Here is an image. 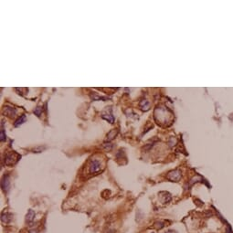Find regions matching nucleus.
<instances>
[{
    "instance_id": "nucleus-13",
    "label": "nucleus",
    "mask_w": 233,
    "mask_h": 233,
    "mask_svg": "<svg viewBox=\"0 0 233 233\" xmlns=\"http://www.w3.org/2000/svg\"><path fill=\"white\" fill-rule=\"evenodd\" d=\"M0 136H1V137H0L1 141H4L5 140V135H4V130L3 129L1 130V134H0Z\"/></svg>"
},
{
    "instance_id": "nucleus-15",
    "label": "nucleus",
    "mask_w": 233,
    "mask_h": 233,
    "mask_svg": "<svg viewBox=\"0 0 233 233\" xmlns=\"http://www.w3.org/2000/svg\"><path fill=\"white\" fill-rule=\"evenodd\" d=\"M166 233H175V231H172V230H170V231H168V232H166Z\"/></svg>"
},
{
    "instance_id": "nucleus-12",
    "label": "nucleus",
    "mask_w": 233,
    "mask_h": 233,
    "mask_svg": "<svg viewBox=\"0 0 233 233\" xmlns=\"http://www.w3.org/2000/svg\"><path fill=\"white\" fill-rule=\"evenodd\" d=\"M34 112L36 113V114H37V116H40V115L41 114V112H42V108H41V107H40V106H39V107H37L36 110L34 111Z\"/></svg>"
},
{
    "instance_id": "nucleus-7",
    "label": "nucleus",
    "mask_w": 233,
    "mask_h": 233,
    "mask_svg": "<svg viewBox=\"0 0 233 233\" xmlns=\"http://www.w3.org/2000/svg\"><path fill=\"white\" fill-rule=\"evenodd\" d=\"M5 113L7 115H9V116H14L15 113H16V110L14 108H12V107H6Z\"/></svg>"
},
{
    "instance_id": "nucleus-14",
    "label": "nucleus",
    "mask_w": 233,
    "mask_h": 233,
    "mask_svg": "<svg viewBox=\"0 0 233 233\" xmlns=\"http://www.w3.org/2000/svg\"><path fill=\"white\" fill-rule=\"evenodd\" d=\"M29 233H37V230H30Z\"/></svg>"
},
{
    "instance_id": "nucleus-4",
    "label": "nucleus",
    "mask_w": 233,
    "mask_h": 233,
    "mask_svg": "<svg viewBox=\"0 0 233 233\" xmlns=\"http://www.w3.org/2000/svg\"><path fill=\"white\" fill-rule=\"evenodd\" d=\"M181 178V174H180V171L178 170H175V171H172L170 172L168 175H167V178L171 181H178Z\"/></svg>"
},
{
    "instance_id": "nucleus-11",
    "label": "nucleus",
    "mask_w": 233,
    "mask_h": 233,
    "mask_svg": "<svg viewBox=\"0 0 233 233\" xmlns=\"http://www.w3.org/2000/svg\"><path fill=\"white\" fill-rule=\"evenodd\" d=\"M154 227H155V229H157V230H161L162 228H164V227H165V223H164L163 221H157V222H155L154 224Z\"/></svg>"
},
{
    "instance_id": "nucleus-1",
    "label": "nucleus",
    "mask_w": 233,
    "mask_h": 233,
    "mask_svg": "<svg viewBox=\"0 0 233 233\" xmlns=\"http://www.w3.org/2000/svg\"><path fill=\"white\" fill-rule=\"evenodd\" d=\"M19 155H17V153L15 152H12V153H8L6 155V157H5V162H6V165L7 166H12V165H15V164L17 162V160L19 159Z\"/></svg>"
},
{
    "instance_id": "nucleus-6",
    "label": "nucleus",
    "mask_w": 233,
    "mask_h": 233,
    "mask_svg": "<svg viewBox=\"0 0 233 233\" xmlns=\"http://www.w3.org/2000/svg\"><path fill=\"white\" fill-rule=\"evenodd\" d=\"M11 214L9 213H3L2 214V216H1V220H2V222L3 223H6V224H8L11 221Z\"/></svg>"
},
{
    "instance_id": "nucleus-8",
    "label": "nucleus",
    "mask_w": 233,
    "mask_h": 233,
    "mask_svg": "<svg viewBox=\"0 0 233 233\" xmlns=\"http://www.w3.org/2000/svg\"><path fill=\"white\" fill-rule=\"evenodd\" d=\"M26 122V116L25 115H22V116H20L19 118L17 119V120L15 122V123H14V125L16 127H17V126H19V125H21L23 123H25Z\"/></svg>"
},
{
    "instance_id": "nucleus-3",
    "label": "nucleus",
    "mask_w": 233,
    "mask_h": 233,
    "mask_svg": "<svg viewBox=\"0 0 233 233\" xmlns=\"http://www.w3.org/2000/svg\"><path fill=\"white\" fill-rule=\"evenodd\" d=\"M1 187H2V189L4 190L5 193H8V191L9 190V187H10V181H9V177L7 175H4V178L2 179V182H1Z\"/></svg>"
},
{
    "instance_id": "nucleus-2",
    "label": "nucleus",
    "mask_w": 233,
    "mask_h": 233,
    "mask_svg": "<svg viewBox=\"0 0 233 233\" xmlns=\"http://www.w3.org/2000/svg\"><path fill=\"white\" fill-rule=\"evenodd\" d=\"M89 171L91 174H96L101 171V164L98 160H93L89 166Z\"/></svg>"
},
{
    "instance_id": "nucleus-10",
    "label": "nucleus",
    "mask_w": 233,
    "mask_h": 233,
    "mask_svg": "<svg viewBox=\"0 0 233 233\" xmlns=\"http://www.w3.org/2000/svg\"><path fill=\"white\" fill-rule=\"evenodd\" d=\"M116 134H117V131H115V130H112L110 133L107 135V139L108 140H112L113 137H115V135H116Z\"/></svg>"
},
{
    "instance_id": "nucleus-5",
    "label": "nucleus",
    "mask_w": 233,
    "mask_h": 233,
    "mask_svg": "<svg viewBox=\"0 0 233 233\" xmlns=\"http://www.w3.org/2000/svg\"><path fill=\"white\" fill-rule=\"evenodd\" d=\"M35 216H36L35 212L32 209H29L28 212V214H27V216H26V221H27V223H28V224L32 223L34 220H35Z\"/></svg>"
},
{
    "instance_id": "nucleus-9",
    "label": "nucleus",
    "mask_w": 233,
    "mask_h": 233,
    "mask_svg": "<svg viewBox=\"0 0 233 233\" xmlns=\"http://www.w3.org/2000/svg\"><path fill=\"white\" fill-rule=\"evenodd\" d=\"M140 106H141L142 110H144V107H146V111L149 110V103L147 102L146 100H144V101H142L141 103H140Z\"/></svg>"
}]
</instances>
